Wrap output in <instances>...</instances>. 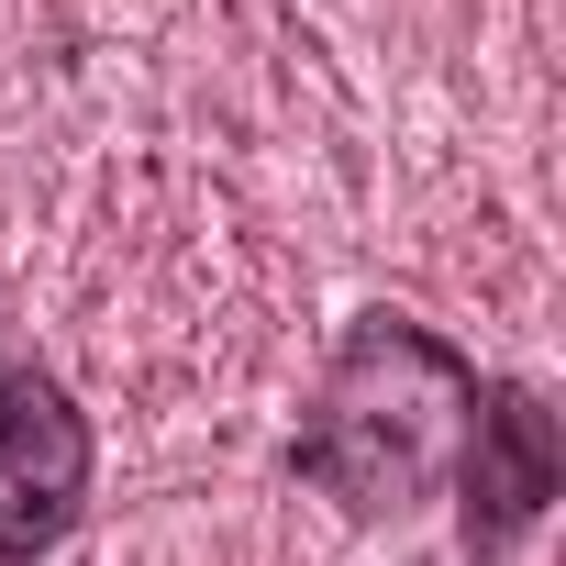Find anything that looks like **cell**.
Instances as JSON below:
<instances>
[{
    "label": "cell",
    "mask_w": 566,
    "mask_h": 566,
    "mask_svg": "<svg viewBox=\"0 0 566 566\" xmlns=\"http://www.w3.org/2000/svg\"><path fill=\"white\" fill-rule=\"evenodd\" d=\"M467 411H478V367L433 323L367 312L323 356V389H312V411L290 433V467L323 500H345L356 522H400V511H422L455 478Z\"/></svg>",
    "instance_id": "6da1fadb"
},
{
    "label": "cell",
    "mask_w": 566,
    "mask_h": 566,
    "mask_svg": "<svg viewBox=\"0 0 566 566\" xmlns=\"http://www.w3.org/2000/svg\"><path fill=\"white\" fill-rule=\"evenodd\" d=\"M455 489H467V544H478V555H511V544L555 511V489H566V444H555L544 389H522V378H478Z\"/></svg>",
    "instance_id": "3957f363"
},
{
    "label": "cell",
    "mask_w": 566,
    "mask_h": 566,
    "mask_svg": "<svg viewBox=\"0 0 566 566\" xmlns=\"http://www.w3.org/2000/svg\"><path fill=\"white\" fill-rule=\"evenodd\" d=\"M78 511H90V411L45 367H12L0 378V566L56 555Z\"/></svg>",
    "instance_id": "7a4b0ae2"
}]
</instances>
